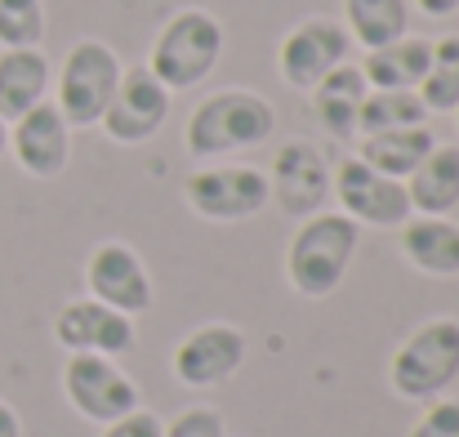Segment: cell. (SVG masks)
Wrapping results in <instances>:
<instances>
[{
    "instance_id": "cell-1",
    "label": "cell",
    "mask_w": 459,
    "mask_h": 437,
    "mask_svg": "<svg viewBox=\"0 0 459 437\" xmlns=\"http://www.w3.org/2000/svg\"><path fill=\"white\" fill-rule=\"evenodd\" d=\"M273 130H277V112L259 90H219L192 108L183 126V147L196 161H214V156L264 147Z\"/></svg>"
},
{
    "instance_id": "cell-2",
    "label": "cell",
    "mask_w": 459,
    "mask_h": 437,
    "mask_svg": "<svg viewBox=\"0 0 459 437\" xmlns=\"http://www.w3.org/2000/svg\"><path fill=\"white\" fill-rule=\"evenodd\" d=\"M361 246V228L339 210H316L299 219L290 246H286V282L299 299H330L343 286L352 259Z\"/></svg>"
},
{
    "instance_id": "cell-3",
    "label": "cell",
    "mask_w": 459,
    "mask_h": 437,
    "mask_svg": "<svg viewBox=\"0 0 459 437\" xmlns=\"http://www.w3.org/2000/svg\"><path fill=\"white\" fill-rule=\"evenodd\" d=\"M219 58H223V22L201 4H183L160 22L143 67L169 94H183V90H196L201 81H210Z\"/></svg>"
},
{
    "instance_id": "cell-4",
    "label": "cell",
    "mask_w": 459,
    "mask_h": 437,
    "mask_svg": "<svg viewBox=\"0 0 459 437\" xmlns=\"http://www.w3.org/2000/svg\"><path fill=\"white\" fill-rule=\"evenodd\" d=\"M459 380V317L420 321L388 357V389L402 402H433Z\"/></svg>"
},
{
    "instance_id": "cell-5",
    "label": "cell",
    "mask_w": 459,
    "mask_h": 437,
    "mask_svg": "<svg viewBox=\"0 0 459 437\" xmlns=\"http://www.w3.org/2000/svg\"><path fill=\"white\" fill-rule=\"evenodd\" d=\"M121 72H126V63H121V54H117L108 40L81 36V40L67 49L63 67H58L54 108L63 112V121H67L72 130L99 126L103 112H108V103H112V94H117V85H121Z\"/></svg>"
},
{
    "instance_id": "cell-6",
    "label": "cell",
    "mask_w": 459,
    "mask_h": 437,
    "mask_svg": "<svg viewBox=\"0 0 459 437\" xmlns=\"http://www.w3.org/2000/svg\"><path fill=\"white\" fill-rule=\"evenodd\" d=\"M183 201L205 223H246L273 205V192H268V174L259 165L237 161V165L192 170L183 183Z\"/></svg>"
},
{
    "instance_id": "cell-7",
    "label": "cell",
    "mask_w": 459,
    "mask_h": 437,
    "mask_svg": "<svg viewBox=\"0 0 459 437\" xmlns=\"http://www.w3.org/2000/svg\"><path fill=\"white\" fill-rule=\"evenodd\" d=\"M63 398L90 424H112V420H121V415L143 406L139 384L117 366V357H99V353H67V362H63Z\"/></svg>"
},
{
    "instance_id": "cell-8",
    "label": "cell",
    "mask_w": 459,
    "mask_h": 437,
    "mask_svg": "<svg viewBox=\"0 0 459 437\" xmlns=\"http://www.w3.org/2000/svg\"><path fill=\"white\" fill-rule=\"evenodd\" d=\"M330 197L339 201V214H348L357 228H402L411 219L406 183L370 170L361 156H343L339 165H330Z\"/></svg>"
},
{
    "instance_id": "cell-9",
    "label": "cell",
    "mask_w": 459,
    "mask_h": 437,
    "mask_svg": "<svg viewBox=\"0 0 459 437\" xmlns=\"http://www.w3.org/2000/svg\"><path fill=\"white\" fill-rule=\"evenodd\" d=\"M246 330L232 321H201L192 326L174 353H169V371L183 389H219L228 384L241 366H246Z\"/></svg>"
},
{
    "instance_id": "cell-10",
    "label": "cell",
    "mask_w": 459,
    "mask_h": 437,
    "mask_svg": "<svg viewBox=\"0 0 459 437\" xmlns=\"http://www.w3.org/2000/svg\"><path fill=\"white\" fill-rule=\"evenodd\" d=\"M352 54V40L343 31L339 18H325V13H312L304 22H295L281 45H277V72L290 90L312 94L316 81H325L339 63H348Z\"/></svg>"
},
{
    "instance_id": "cell-11",
    "label": "cell",
    "mask_w": 459,
    "mask_h": 437,
    "mask_svg": "<svg viewBox=\"0 0 459 437\" xmlns=\"http://www.w3.org/2000/svg\"><path fill=\"white\" fill-rule=\"evenodd\" d=\"M85 291H90V299H99L126 317H143L156 299L143 255L121 237H108L85 255Z\"/></svg>"
},
{
    "instance_id": "cell-12",
    "label": "cell",
    "mask_w": 459,
    "mask_h": 437,
    "mask_svg": "<svg viewBox=\"0 0 459 437\" xmlns=\"http://www.w3.org/2000/svg\"><path fill=\"white\" fill-rule=\"evenodd\" d=\"M169 108H174V94L139 63V67H126L121 72V85H117V94H112L99 130L117 147L152 144L156 135H160V126L169 121Z\"/></svg>"
},
{
    "instance_id": "cell-13",
    "label": "cell",
    "mask_w": 459,
    "mask_h": 437,
    "mask_svg": "<svg viewBox=\"0 0 459 437\" xmlns=\"http://www.w3.org/2000/svg\"><path fill=\"white\" fill-rule=\"evenodd\" d=\"M264 174H268V192L277 210L290 219H307L330 201V161L307 139H286L273 152V170Z\"/></svg>"
},
{
    "instance_id": "cell-14",
    "label": "cell",
    "mask_w": 459,
    "mask_h": 437,
    "mask_svg": "<svg viewBox=\"0 0 459 437\" xmlns=\"http://www.w3.org/2000/svg\"><path fill=\"white\" fill-rule=\"evenodd\" d=\"M54 339L67 353H99V357H126L139 348L134 317L99 303V299H67L54 317Z\"/></svg>"
},
{
    "instance_id": "cell-15",
    "label": "cell",
    "mask_w": 459,
    "mask_h": 437,
    "mask_svg": "<svg viewBox=\"0 0 459 437\" xmlns=\"http://www.w3.org/2000/svg\"><path fill=\"white\" fill-rule=\"evenodd\" d=\"M9 152L31 179H58L72 165V126L54 108V99L36 103L9 126Z\"/></svg>"
},
{
    "instance_id": "cell-16",
    "label": "cell",
    "mask_w": 459,
    "mask_h": 437,
    "mask_svg": "<svg viewBox=\"0 0 459 437\" xmlns=\"http://www.w3.org/2000/svg\"><path fill=\"white\" fill-rule=\"evenodd\" d=\"M397 250L415 273L433 282L459 277V223L451 214H411L397 228Z\"/></svg>"
},
{
    "instance_id": "cell-17",
    "label": "cell",
    "mask_w": 459,
    "mask_h": 437,
    "mask_svg": "<svg viewBox=\"0 0 459 437\" xmlns=\"http://www.w3.org/2000/svg\"><path fill=\"white\" fill-rule=\"evenodd\" d=\"M366 94H370V85H366L361 67L348 58V63H339L325 81H316V85H312L307 103H312L316 126H321L330 139L348 144V139H357V117H361Z\"/></svg>"
},
{
    "instance_id": "cell-18",
    "label": "cell",
    "mask_w": 459,
    "mask_h": 437,
    "mask_svg": "<svg viewBox=\"0 0 459 437\" xmlns=\"http://www.w3.org/2000/svg\"><path fill=\"white\" fill-rule=\"evenodd\" d=\"M54 67L40 49H0V117L13 126L22 112L49 99Z\"/></svg>"
},
{
    "instance_id": "cell-19",
    "label": "cell",
    "mask_w": 459,
    "mask_h": 437,
    "mask_svg": "<svg viewBox=\"0 0 459 437\" xmlns=\"http://www.w3.org/2000/svg\"><path fill=\"white\" fill-rule=\"evenodd\" d=\"M429 58H433V40L406 31L393 45L370 49L357 67H361V76H366L370 90H420V81L429 72Z\"/></svg>"
},
{
    "instance_id": "cell-20",
    "label": "cell",
    "mask_w": 459,
    "mask_h": 437,
    "mask_svg": "<svg viewBox=\"0 0 459 437\" xmlns=\"http://www.w3.org/2000/svg\"><path fill=\"white\" fill-rule=\"evenodd\" d=\"M411 214H451L459 205V147L437 144L406 179Z\"/></svg>"
},
{
    "instance_id": "cell-21",
    "label": "cell",
    "mask_w": 459,
    "mask_h": 437,
    "mask_svg": "<svg viewBox=\"0 0 459 437\" xmlns=\"http://www.w3.org/2000/svg\"><path fill=\"white\" fill-rule=\"evenodd\" d=\"M433 147H437V135H433L429 126H406V130L361 135L357 156H361L370 170H379V174H388V179H402V183H406Z\"/></svg>"
},
{
    "instance_id": "cell-22",
    "label": "cell",
    "mask_w": 459,
    "mask_h": 437,
    "mask_svg": "<svg viewBox=\"0 0 459 437\" xmlns=\"http://www.w3.org/2000/svg\"><path fill=\"white\" fill-rule=\"evenodd\" d=\"M343 31L366 54L411 31V0H343Z\"/></svg>"
},
{
    "instance_id": "cell-23",
    "label": "cell",
    "mask_w": 459,
    "mask_h": 437,
    "mask_svg": "<svg viewBox=\"0 0 459 437\" xmlns=\"http://www.w3.org/2000/svg\"><path fill=\"white\" fill-rule=\"evenodd\" d=\"M406 126H429V108L420 103L415 90H370L357 117V139L379 135V130H406Z\"/></svg>"
},
{
    "instance_id": "cell-24",
    "label": "cell",
    "mask_w": 459,
    "mask_h": 437,
    "mask_svg": "<svg viewBox=\"0 0 459 437\" xmlns=\"http://www.w3.org/2000/svg\"><path fill=\"white\" fill-rule=\"evenodd\" d=\"M420 103L433 112H455L459 108V31L455 36H442L433 40V58H429V72L420 81Z\"/></svg>"
},
{
    "instance_id": "cell-25",
    "label": "cell",
    "mask_w": 459,
    "mask_h": 437,
    "mask_svg": "<svg viewBox=\"0 0 459 437\" xmlns=\"http://www.w3.org/2000/svg\"><path fill=\"white\" fill-rule=\"evenodd\" d=\"M45 0H0V49H40Z\"/></svg>"
},
{
    "instance_id": "cell-26",
    "label": "cell",
    "mask_w": 459,
    "mask_h": 437,
    "mask_svg": "<svg viewBox=\"0 0 459 437\" xmlns=\"http://www.w3.org/2000/svg\"><path fill=\"white\" fill-rule=\"evenodd\" d=\"M406 437H459V398H433Z\"/></svg>"
},
{
    "instance_id": "cell-27",
    "label": "cell",
    "mask_w": 459,
    "mask_h": 437,
    "mask_svg": "<svg viewBox=\"0 0 459 437\" xmlns=\"http://www.w3.org/2000/svg\"><path fill=\"white\" fill-rule=\"evenodd\" d=\"M165 437H228V424L214 406H187L165 424Z\"/></svg>"
},
{
    "instance_id": "cell-28",
    "label": "cell",
    "mask_w": 459,
    "mask_h": 437,
    "mask_svg": "<svg viewBox=\"0 0 459 437\" xmlns=\"http://www.w3.org/2000/svg\"><path fill=\"white\" fill-rule=\"evenodd\" d=\"M103 437H165V420L152 415L148 406H139V411H130V415L103 424Z\"/></svg>"
},
{
    "instance_id": "cell-29",
    "label": "cell",
    "mask_w": 459,
    "mask_h": 437,
    "mask_svg": "<svg viewBox=\"0 0 459 437\" xmlns=\"http://www.w3.org/2000/svg\"><path fill=\"white\" fill-rule=\"evenodd\" d=\"M415 9L424 18H451V13H459V0H415Z\"/></svg>"
},
{
    "instance_id": "cell-30",
    "label": "cell",
    "mask_w": 459,
    "mask_h": 437,
    "mask_svg": "<svg viewBox=\"0 0 459 437\" xmlns=\"http://www.w3.org/2000/svg\"><path fill=\"white\" fill-rule=\"evenodd\" d=\"M0 437H22V420H18V411L0 398Z\"/></svg>"
},
{
    "instance_id": "cell-31",
    "label": "cell",
    "mask_w": 459,
    "mask_h": 437,
    "mask_svg": "<svg viewBox=\"0 0 459 437\" xmlns=\"http://www.w3.org/2000/svg\"><path fill=\"white\" fill-rule=\"evenodd\" d=\"M4 152H9V121L0 117V161H4Z\"/></svg>"
},
{
    "instance_id": "cell-32",
    "label": "cell",
    "mask_w": 459,
    "mask_h": 437,
    "mask_svg": "<svg viewBox=\"0 0 459 437\" xmlns=\"http://www.w3.org/2000/svg\"><path fill=\"white\" fill-rule=\"evenodd\" d=\"M455 117H459V108H455Z\"/></svg>"
}]
</instances>
